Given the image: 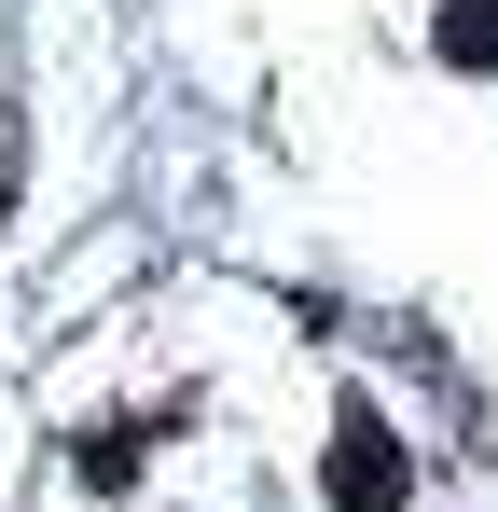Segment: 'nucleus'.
I'll return each mask as SVG.
<instances>
[{
    "label": "nucleus",
    "instance_id": "nucleus-3",
    "mask_svg": "<svg viewBox=\"0 0 498 512\" xmlns=\"http://www.w3.org/2000/svg\"><path fill=\"white\" fill-rule=\"evenodd\" d=\"M0 194H14V111H0Z\"/></svg>",
    "mask_w": 498,
    "mask_h": 512
},
{
    "label": "nucleus",
    "instance_id": "nucleus-2",
    "mask_svg": "<svg viewBox=\"0 0 498 512\" xmlns=\"http://www.w3.org/2000/svg\"><path fill=\"white\" fill-rule=\"evenodd\" d=\"M443 56H457V70H498V0H457V14H443Z\"/></svg>",
    "mask_w": 498,
    "mask_h": 512
},
{
    "label": "nucleus",
    "instance_id": "nucleus-1",
    "mask_svg": "<svg viewBox=\"0 0 498 512\" xmlns=\"http://www.w3.org/2000/svg\"><path fill=\"white\" fill-rule=\"evenodd\" d=\"M332 512H402V443H388L374 416L332 429Z\"/></svg>",
    "mask_w": 498,
    "mask_h": 512
}]
</instances>
